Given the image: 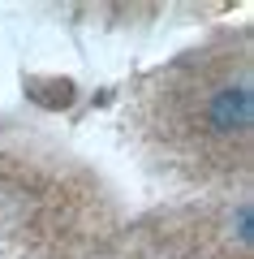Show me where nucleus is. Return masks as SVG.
<instances>
[{"label":"nucleus","instance_id":"obj_1","mask_svg":"<svg viewBox=\"0 0 254 259\" xmlns=\"http://www.w3.org/2000/svg\"><path fill=\"white\" fill-rule=\"evenodd\" d=\"M211 125L216 130H245L254 117V91L250 82H233V87H220L211 95Z\"/></svg>","mask_w":254,"mask_h":259},{"label":"nucleus","instance_id":"obj_2","mask_svg":"<svg viewBox=\"0 0 254 259\" xmlns=\"http://www.w3.org/2000/svg\"><path fill=\"white\" fill-rule=\"evenodd\" d=\"M237 233H241V242H250V207L237 212Z\"/></svg>","mask_w":254,"mask_h":259}]
</instances>
